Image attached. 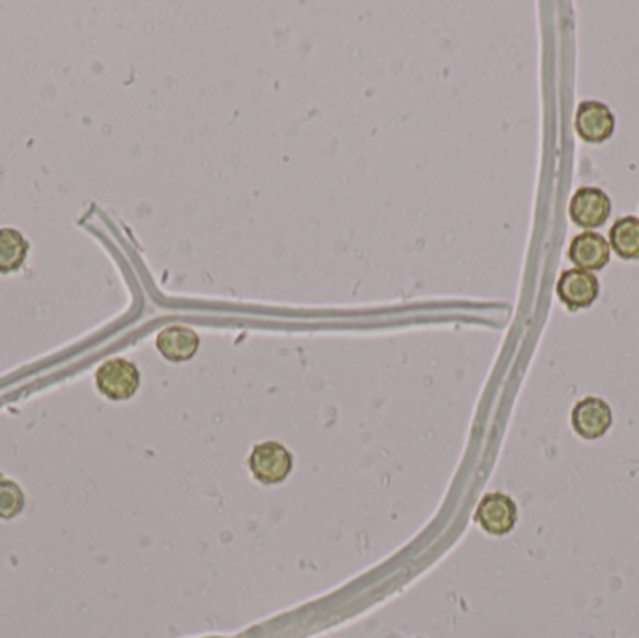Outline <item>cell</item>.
Segmentation results:
<instances>
[{
	"label": "cell",
	"mask_w": 639,
	"mask_h": 638,
	"mask_svg": "<svg viewBox=\"0 0 639 638\" xmlns=\"http://www.w3.org/2000/svg\"><path fill=\"white\" fill-rule=\"evenodd\" d=\"M576 132L587 144H603L615 132V117L606 103L584 101L576 111Z\"/></svg>",
	"instance_id": "52a82bcc"
},
{
	"label": "cell",
	"mask_w": 639,
	"mask_h": 638,
	"mask_svg": "<svg viewBox=\"0 0 639 638\" xmlns=\"http://www.w3.org/2000/svg\"><path fill=\"white\" fill-rule=\"evenodd\" d=\"M29 240L15 229H0V274H12L25 264Z\"/></svg>",
	"instance_id": "8fae6325"
},
{
	"label": "cell",
	"mask_w": 639,
	"mask_h": 638,
	"mask_svg": "<svg viewBox=\"0 0 639 638\" xmlns=\"http://www.w3.org/2000/svg\"><path fill=\"white\" fill-rule=\"evenodd\" d=\"M518 520V506L509 495L503 493H488L478 502L475 509V522L484 532L492 536H505L513 532Z\"/></svg>",
	"instance_id": "3957f363"
},
{
	"label": "cell",
	"mask_w": 639,
	"mask_h": 638,
	"mask_svg": "<svg viewBox=\"0 0 639 638\" xmlns=\"http://www.w3.org/2000/svg\"><path fill=\"white\" fill-rule=\"evenodd\" d=\"M609 248L625 261L639 258V218H619L609 231Z\"/></svg>",
	"instance_id": "30bf717a"
},
{
	"label": "cell",
	"mask_w": 639,
	"mask_h": 638,
	"mask_svg": "<svg viewBox=\"0 0 639 638\" xmlns=\"http://www.w3.org/2000/svg\"><path fill=\"white\" fill-rule=\"evenodd\" d=\"M247 464L256 482L262 485H279L293 472L294 455L280 442L267 440L253 448Z\"/></svg>",
	"instance_id": "7a4b0ae2"
},
{
	"label": "cell",
	"mask_w": 639,
	"mask_h": 638,
	"mask_svg": "<svg viewBox=\"0 0 639 638\" xmlns=\"http://www.w3.org/2000/svg\"><path fill=\"white\" fill-rule=\"evenodd\" d=\"M609 255H612V248L608 240L604 239L603 234H596L593 231L576 234L569 248L571 263L576 264V268L585 270L591 274L603 270L609 263Z\"/></svg>",
	"instance_id": "9c48e42d"
},
{
	"label": "cell",
	"mask_w": 639,
	"mask_h": 638,
	"mask_svg": "<svg viewBox=\"0 0 639 638\" xmlns=\"http://www.w3.org/2000/svg\"><path fill=\"white\" fill-rule=\"evenodd\" d=\"M571 220L582 229H598L612 216V199L601 188H582L572 195Z\"/></svg>",
	"instance_id": "277c9868"
},
{
	"label": "cell",
	"mask_w": 639,
	"mask_h": 638,
	"mask_svg": "<svg viewBox=\"0 0 639 638\" xmlns=\"http://www.w3.org/2000/svg\"><path fill=\"white\" fill-rule=\"evenodd\" d=\"M25 507V493L12 480H0V519H13Z\"/></svg>",
	"instance_id": "7c38bea8"
},
{
	"label": "cell",
	"mask_w": 639,
	"mask_h": 638,
	"mask_svg": "<svg viewBox=\"0 0 639 638\" xmlns=\"http://www.w3.org/2000/svg\"><path fill=\"white\" fill-rule=\"evenodd\" d=\"M601 295V283L595 274L585 270L572 268L561 274L558 282L559 300L565 304L566 309L580 311L595 304Z\"/></svg>",
	"instance_id": "5b68a950"
},
{
	"label": "cell",
	"mask_w": 639,
	"mask_h": 638,
	"mask_svg": "<svg viewBox=\"0 0 639 638\" xmlns=\"http://www.w3.org/2000/svg\"><path fill=\"white\" fill-rule=\"evenodd\" d=\"M96 388L111 400H128L141 388V371L125 358H111L101 363L96 375Z\"/></svg>",
	"instance_id": "6da1fadb"
},
{
	"label": "cell",
	"mask_w": 639,
	"mask_h": 638,
	"mask_svg": "<svg viewBox=\"0 0 639 638\" xmlns=\"http://www.w3.org/2000/svg\"><path fill=\"white\" fill-rule=\"evenodd\" d=\"M156 349L165 360L173 363L189 362L200 349L199 333L189 326L173 324L157 333Z\"/></svg>",
	"instance_id": "ba28073f"
},
{
	"label": "cell",
	"mask_w": 639,
	"mask_h": 638,
	"mask_svg": "<svg viewBox=\"0 0 639 638\" xmlns=\"http://www.w3.org/2000/svg\"><path fill=\"white\" fill-rule=\"evenodd\" d=\"M614 424L608 403L598 397H585L572 410V427L585 440L603 439Z\"/></svg>",
	"instance_id": "8992f818"
}]
</instances>
